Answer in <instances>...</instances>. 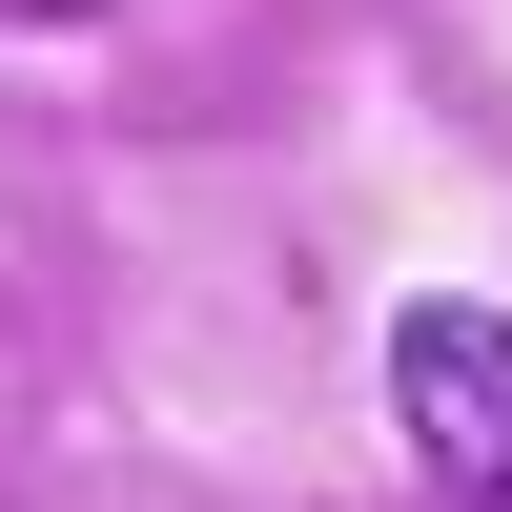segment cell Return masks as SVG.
Here are the masks:
<instances>
[{
    "label": "cell",
    "instance_id": "1",
    "mask_svg": "<svg viewBox=\"0 0 512 512\" xmlns=\"http://www.w3.org/2000/svg\"><path fill=\"white\" fill-rule=\"evenodd\" d=\"M390 431L451 512H512V308H472V287L390 308Z\"/></svg>",
    "mask_w": 512,
    "mask_h": 512
}]
</instances>
